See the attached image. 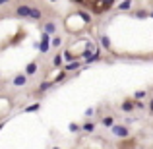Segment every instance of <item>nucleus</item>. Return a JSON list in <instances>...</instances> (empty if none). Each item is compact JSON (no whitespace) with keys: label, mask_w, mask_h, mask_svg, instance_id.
I'll use <instances>...</instances> for the list:
<instances>
[{"label":"nucleus","mask_w":153,"mask_h":149,"mask_svg":"<svg viewBox=\"0 0 153 149\" xmlns=\"http://www.w3.org/2000/svg\"><path fill=\"white\" fill-rule=\"evenodd\" d=\"M49 49H52V41L49 39V33H45L43 31V35H41V41H39V52H49Z\"/></svg>","instance_id":"1"},{"label":"nucleus","mask_w":153,"mask_h":149,"mask_svg":"<svg viewBox=\"0 0 153 149\" xmlns=\"http://www.w3.org/2000/svg\"><path fill=\"white\" fill-rule=\"evenodd\" d=\"M79 128H83V126H79V124H76V122L70 124V132H74V134H76V132H79Z\"/></svg>","instance_id":"21"},{"label":"nucleus","mask_w":153,"mask_h":149,"mask_svg":"<svg viewBox=\"0 0 153 149\" xmlns=\"http://www.w3.org/2000/svg\"><path fill=\"white\" fill-rule=\"evenodd\" d=\"M78 16H82V19H83L85 23H89V21H91V16L87 14V12H83V10H79V12H78Z\"/></svg>","instance_id":"16"},{"label":"nucleus","mask_w":153,"mask_h":149,"mask_svg":"<svg viewBox=\"0 0 153 149\" xmlns=\"http://www.w3.org/2000/svg\"><path fill=\"white\" fill-rule=\"evenodd\" d=\"M60 45V37H54L52 39V47H58Z\"/></svg>","instance_id":"25"},{"label":"nucleus","mask_w":153,"mask_h":149,"mask_svg":"<svg viewBox=\"0 0 153 149\" xmlns=\"http://www.w3.org/2000/svg\"><path fill=\"white\" fill-rule=\"evenodd\" d=\"M132 8V0H124V2L118 4V10H130Z\"/></svg>","instance_id":"15"},{"label":"nucleus","mask_w":153,"mask_h":149,"mask_svg":"<svg viewBox=\"0 0 153 149\" xmlns=\"http://www.w3.org/2000/svg\"><path fill=\"white\" fill-rule=\"evenodd\" d=\"M43 29H45V33H49V35H52L56 31V23L54 21H47L45 23V27H43Z\"/></svg>","instance_id":"9"},{"label":"nucleus","mask_w":153,"mask_h":149,"mask_svg":"<svg viewBox=\"0 0 153 149\" xmlns=\"http://www.w3.org/2000/svg\"><path fill=\"white\" fill-rule=\"evenodd\" d=\"M101 124L107 126V128H112V126H114V118H112V116H105V118L101 120Z\"/></svg>","instance_id":"11"},{"label":"nucleus","mask_w":153,"mask_h":149,"mask_svg":"<svg viewBox=\"0 0 153 149\" xmlns=\"http://www.w3.org/2000/svg\"><path fill=\"white\" fill-rule=\"evenodd\" d=\"M83 130L85 132H95V124L93 122H85L83 124Z\"/></svg>","instance_id":"19"},{"label":"nucleus","mask_w":153,"mask_h":149,"mask_svg":"<svg viewBox=\"0 0 153 149\" xmlns=\"http://www.w3.org/2000/svg\"><path fill=\"white\" fill-rule=\"evenodd\" d=\"M52 149H60V147H52Z\"/></svg>","instance_id":"29"},{"label":"nucleus","mask_w":153,"mask_h":149,"mask_svg":"<svg viewBox=\"0 0 153 149\" xmlns=\"http://www.w3.org/2000/svg\"><path fill=\"white\" fill-rule=\"evenodd\" d=\"M37 70H39V64L37 62H29L25 66V74L27 76H35V74H37Z\"/></svg>","instance_id":"6"},{"label":"nucleus","mask_w":153,"mask_h":149,"mask_svg":"<svg viewBox=\"0 0 153 149\" xmlns=\"http://www.w3.org/2000/svg\"><path fill=\"white\" fill-rule=\"evenodd\" d=\"M2 128H4V124H0V132H2Z\"/></svg>","instance_id":"28"},{"label":"nucleus","mask_w":153,"mask_h":149,"mask_svg":"<svg viewBox=\"0 0 153 149\" xmlns=\"http://www.w3.org/2000/svg\"><path fill=\"white\" fill-rule=\"evenodd\" d=\"M64 78H66V70H62V72H60V74H58V78H54V82H62Z\"/></svg>","instance_id":"22"},{"label":"nucleus","mask_w":153,"mask_h":149,"mask_svg":"<svg viewBox=\"0 0 153 149\" xmlns=\"http://www.w3.org/2000/svg\"><path fill=\"white\" fill-rule=\"evenodd\" d=\"M146 95H147V91H146V89L136 91V93H134V101H143V99H146Z\"/></svg>","instance_id":"12"},{"label":"nucleus","mask_w":153,"mask_h":149,"mask_svg":"<svg viewBox=\"0 0 153 149\" xmlns=\"http://www.w3.org/2000/svg\"><path fill=\"white\" fill-rule=\"evenodd\" d=\"M62 60H64V56H62V54H56V56H54V60H52V64L58 68V66H62Z\"/></svg>","instance_id":"17"},{"label":"nucleus","mask_w":153,"mask_h":149,"mask_svg":"<svg viewBox=\"0 0 153 149\" xmlns=\"http://www.w3.org/2000/svg\"><path fill=\"white\" fill-rule=\"evenodd\" d=\"M16 16H18V18H29L31 16V6H27V4L16 6Z\"/></svg>","instance_id":"3"},{"label":"nucleus","mask_w":153,"mask_h":149,"mask_svg":"<svg viewBox=\"0 0 153 149\" xmlns=\"http://www.w3.org/2000/svg\"><path fill=\"white\" fill-rule=\"evenodd\" d=\"M136 108H140V110H142V108H146V105H143V101H136Z\"/></svg>","instance_id":"23"},{"label":"nucleus","mask_w":153,"mask_h":149,"mask_svg":"<svg viewBox=\"0 0 153 149\" xmlns=\"http://www.w3.org/2000/svg\"><path fill=\"white\" fill-rule=\"evenodd\" d=\"M10 2V0H0V6H2V4H8Z\"/></svg>","instance_id":"27"},{"label":"nucleus","mask_w":153,"mask_h":149,"mask_svg":"<svg viewBox=\"0 0 153 149\" xmlns=\"http://www.w3.org/2000/svg\"><path fill=\"white\" fill-rule=\"evenodd\" d=\"M39 108H41V103H33V105H29V107H25L23 110L25 112H37Z\"/></svg>","instance_id":"14"},{"label":"nucleus","mask_w":153,"mask_h":149,"mask_svg":"<svg viewBox=\"0 0 153 149\" xmlns=\"http://www.w3.org/2000/svg\"><path fill=\"white\" fill-rule=\"evenodd\" d=\"M99 58H101V50H99V49H97V50H95V52H93V54H91V56H89V58H85V64H93V62H97V60H99Z\"/></svg>","instance_id":"8"},{"label":"nucleus","mask_w":153,"mask_h":149,"mask_svg":"<svg viewBox=\"0 0 153 149\" xmlns=\"http://www.w3.org/2000/svg\"><path fill=\"white\" fill-rule=\"evenodd\" d=\"M120 108H122V112H128V114H130V112L136 108V101L134 99H126L122 105H120Z\"/></svg>","instance_id":"4"},{"label":"nucleus","mask_w":153,"mask_h":149,"mask_svg":"<svg viewBox=\"0 0 153 149\" xmlns=\"http://www.w3.org/2000/svg\"><path fill=\"white\" fill-rule=\"evenodd\" d=\"M51 2H56V0H51Z\"/></svg>","instance_id":"31"},{"label":"nucleus","mask_w":153,"mask_h":149,"mask_svg":"<svg viewBox=\"0 0 153 149\" xmlns=\"http://www.w3.org/2000/svg\"><path fill=\"white\" fill-rule=\"evenodd\" d=\"M93 112H95V108H87V110H85V116H93Z\"/></svg>","instance_id":"26"},{"label":"nucleus","mask_w":153,"mask_h":149,"mask_svg":"<svg viewBox=\"0 0 153 149\" xmlns=\"http://www.w3.org/2000/svg\"><path fill=\"white\" fill-rule=\"evenodd\" d=\"M134 16H136L138 19H146V18H151V12H147V10H138Z\"/></svg>","instance_id":"10"},{"label":"nucleus","mask_w":153,"mask_h":149,"mask_svg":"<svg viewBox=\"0 0 153 149\" xmlns=\"http://www.w3.org/2000/svg\"><path fill=\"white\" fill-rule=\"evenodd\" d=\"M29 18L31 19H35V21H39V19H41L43 18V10H41V8H31V16H29Z\"/></svg>","instance_id":"7"},{"label":"nucleus","mask_w":153,"mask_h":149,"mask_svg":"<svg viewBox=\"0 0 153 149\" xmlns=\"http://www.w3.org/2000/svg\"><path fill=\"white\" fill-rule=\"evenodd\" d=\"M78 68H79V62H78V60H74V62L66 64V66H64V70H66V72H72V70H78Z\"/></svg>","instance_id":"13"},{"label":"nucleus","mask_w":153,"mask_h":149,"mask_svg":"<svg viewBox=\"0 0 153 149\" xmlns=\"http://www.w3.org/2000/svg\"><path fill=\"white\" fill-rule=\"evenodd\" d=\"M101 45L105 47V49H111V41H108L107 35H103V37H101Z\"/></svg>","instance_id":"18"},{"label":"nucleus","mask_w":153,"mask_h":149,"mask_svg":"<svg viewBox=\"0 0 153 149\" xmlns=\"http://www.w3.org/2000/svg\"><path fill=\"white\" fill-rule=\"evenodd\" d=\"M12 83H14L16 87H22V85H25V83H27V74H18L14 79H12Z\"/></svg>","instance_id":"5"},{"label":"nucleus","mask_w":153,"mask_h":149,"mask_svg":"<svg viewBox=\"0 0 153 149\" xmlns=\"http://www.w3.org/2000/svg\"><path fill=\"white\" fill-rule=\"evenodd\" d=\"M112 4H114V0H103V6H112Z\"/></svg>","instance_id":"24"},{"label":"nucleus","mask_w":153,"mask_h":149,"mask_svg":"<svg viewBox=\"0 0 153 149\" xmlns=\"http://www.w3.org/2000/svg\"><path fill=\"white\" fill-rule=\"evenodd\" d=\"M52 83H54V82H43L41 85H39V91H47V89L52 85Z\"/></svg>","instance_id":"20"},{"label":"nucleus","mask_w":153,"mask_h":149,"mask_svg":"<svg viewBox=\"0 0 153 149\" xmlns=\"http://www.w3.org/2000/svg\"><path fill=\"white\" fill-rule=\"evenodd\" d=\"M151 18H153V10H151Z\"/></svg>","instance_id":"30"},{"label":"nucleus","mask_w":153,"mask_h":149,"mask_svg":"<svg viewBox=\"0 0 153 149\" xmlns=\"http://www.w3.org/2000/svg\"><path fill=\"white\" fill-rule=\"evenodd\" d=\"M111 132H112V136L114 138H128V128L126 126H122V124H114V126L111 128Z\"/></svg>","instance_id":"2"}]
</instances>
